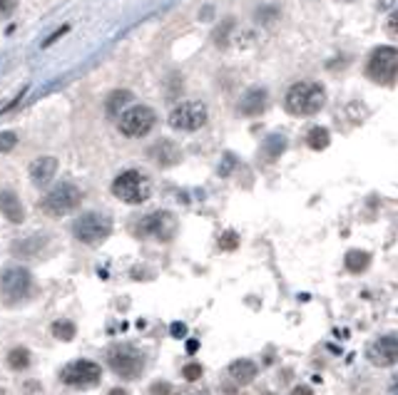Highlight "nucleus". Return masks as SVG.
<instances>
[{
    "mask_svg": "<svg viewBox=\"0 0 398 395\" xmlns=\"http://www.w3.org/2000/svg\"><path fill=\"white\" fill-rule=\"evenodd\" d=\"M286 112L294 117H311L326 105V90L319 83H297L286 92Z\"/></svg>",
    "mask_w": 398,
    "mask_h": 395,
    "instance_id": "1",
    "label": "nucleus"
},
{
    "mask_svg": "<svg viewBox=\"0 0 398 395\" xmlns=\"http://www.w3.org/2000/svg\"><path fill=\"white\" fill-rule=\"evenodd\" d=\"M113 194L125 204H142L152 196V182L142 171L127 169L113 182Z\"/></svg>",
    "mask_w": 398,
    "mask_h": 395,
    "instance_id": "2",
    "label": "nucleus"
},
{
    "mask_svg": "<svg viewBox=\"0 0 398 395\" xmlns=\"http://www.w3.org/2000/svg\"><path fill=\"white\" fill-rule=\"evenodd\" d=\"M107 366L113 368L119 378H127V380H135V378L142 376L144 371V353L130 343H122V346H115L107 353Z\"/></svg>",
    "mask_w": 398,
    "mask_h": 395,
    "instance_id": "3",
    "label": "nucleus"
},
{
    "mask_svg": "<svg viewBox=\"0 0 398 395\" xmlns=\"http://www.w3.org/2000/svg\"><path fill=\"white\" fill-rule=\"evenodd\" d=\"M80 201H83V192L75 184L63 182L45 194V199L40 201V209L48 217H65L80 207Z\"/></svg>",
    "mask_w": 398,
    "mask_h": 395,
    "instance_id": "4",
    "label": "nucleus"
},
{
    "mask_svg": "<svg viewBox=\"0 0 398 395\" xmlns=\"http://www.w3.org/2000/svg\"><path fill=\"white\" fill-rule=\"evenodd\" d=\"M110 231H113V219L105 217V214H100V212L83 214V217H78L75 219V224H72L75 239L83 244H90V246L105 242L107 236H110Z\"/></svg>",
    "mask_w": 398,
    "mask_h": 395,
    "instance_id": "5",
    "label": "nucleus"
},
{
    "mask_svg": "<svg viewBox=\"0 0 398 395\" xmlns=\"http://www.w3.org/2000/svg\"><path fill=\"white\" fill-rule=\"evenodd\" d=\"M207 117H209V112H207V105H204V102L185 100V102H179L172 112H169V127H172V130H179V132H197L207 124Z\"/></svg>",
    "mask_w": 398,
    "mask_h": 395,
    "instance_id": "6",
    "label": "nucleus"
},
{
    "mask_svg": "<svg viewBox=\"0 0 398 395\" xmlns=\"http://www.w3.org/2000/svg\"><path fill=\"white\" fill-rule=\"evenodd\" d=\"M157 122V115L152 107L147 105H135L130 107V110H125V112L117 117V127L119 132L125 137H132V140H137V137H144L152 132V127H155Z\"/></svg>",
    "mask_w": 398,
    "mask_h": 395,
    "instance_id": "7",
    "label": "nucleus"
},
{
    "mask_svg": "<svg viewBox=\"0 0 398 395\" xmlns=\"http://www.w3.org/2000/svg\"><path fill=\"white\" fill-rule=\"evenodd\" d=\"M366 72L374 83L391 85L398 80V50L396 47H376L369 58Z\"/></svg>",
    "mask_w": 398,
    "mask_h": 395,
    "instance_id": "8",
    "label": "nucleus"
},
{
    "mask_svg": "<svg viewBox=\"0 0 398 395\" xmlns=\"http://www.w3.org/2000/svg\"><path fill=\"white\" fill-rule=\"evenodd\" d=\"M100 378H102V368L97 366L95 360H88V358L72 360V363H67V366L60 371V380H63V383L80 390L97 385Z\"/></svg>",
    "mask_w": 398,
    "mask_h": 395,
    "instance_id": "9",
    "label": "nucleus"
},
{
    "mask_svg": "<svg viewBox=\"0 0 398 395\" xmlns=\"http://www.w3.org/2000/svg\"><path fill=\"white\" fill-rule=\"evenodd\" d=\"M33 289V276L25 266H8L0 274V291H3V299L8 303H18L23 301L25 296Z\"/></svg>",
    "mask_w": 398,
    "mask_h": 395,
    "instance_id": "10",
    "label": "nucleus"
},
{
    "mask_svg": "<svg viewBox=\"0 0 398 395\" xmlns=\"http://www.w3.org/2000/svg\"><path fill=\"white\" fill-rule=\"evenodd\" d=\"M137 231L142 236H152V239H172V234L177 231V221L169 212H152L137 224Z\"/></svg>",
    "mask_w": 398,
    "mask_h": 395,
    "instance_id": "11",
    "label": "nucleus"
},
{
    "mask_svg": "<svg viewBox=\"0 0 398 395\" xmlns=\"http://www.w3.org/2000/svg\"><path fill=\"white\" fill-rule=\"evenodd\" d=\"M369 360L379 368H388L398 363V338L396 336H381L366 351Z\"/></svg>",
    "mask_w": 398,
    "mask_h": 395,
    "instance_id": "12",
    "label": "nucleus"
},
{
    "mask_svg": "<svg viewBox=\"0 0 398 395\" xmlns=\"http://www.w3.org/2000/svg\"><path fill=\"white\" fill-rule=\"evenodd\" d=\"M55 171H58V160L55 157H40L30 165V179L35 187H48L55 179Z\"/></svg>",
    "mask_w": 398,
    "mask_h": 395,
    "instance_id": "13",
    "label": "nucleus"
},
{
    "mask_svg": "<svg viewBox=\"0 0 398 395\" xmlns=\"http://www.w3.org/2000/svg\"><path fill=\"white\" fill-rule=\"evenodd\" d=\"M267 100L269 94L264 87H251L244 92V97L239 100V112L247 115V117H254V115L264 112V107H267Z\"/></svg>",
    "mask_w": 398,
    "mask_h": 395,
    "instance_id": "14",
    "label": "nucleus"
},
{
    "mask_svg": "<svg viewBox=\"0 0 398 395\" xmlns=\"http://www.w3.org/2000/svg\"><path fill=\"white\" fill-rule=\"evenodd\" d=\"M0 212L6 214V219L13 221V224H20L25 219L23 204H20L18 194L10 192V189H3V192H0Z\"/></svg>",
    "mask_w": 398,
    "mask_h": 395,
    "instance_id": "15",
    "label": "nucleus"
},
{
    "mask_svg": "<svg viewBox=\"0 0 398 395\" xmlns=\"http://www.w3.org/2000/svg\"><path fill=\"white\" fill-rule=\"evenodd\" d=\"M152 160H155L157 165H162V167H172V165H177V162H179V149L174 147V142L162 140V142H157L155 147H152Z\"/></svg>",
    "mask_w": 398,
    "mask_h": 395,
    "instance_id": "16",
    "label": "nucleus"
},
{
    "mask_svg": "<svg viewBox=\"0 0 398 395\" xmlns=\"http://www.w3.org/2000/svg\"><path fill=\"white\" fill-rule=\"evenodd\" d=\"M132 102V92L130 90H115L110 97H107V105H105V110H107V115L110 117H119V115L125 112V110H130V105Z\"/></svg>",
    "mask_w": 398,
    "mask_h": 395,
    "instance_id": "17",
    "label": "nucleus"
},
{
    "mask_svg": "<svg viewBox=\"0 0 398 395\" xmlns=\"http://www.w3.org/2000/svg\"><path fill=\"white\" fill-rule=\"evenodd\" d=\"M256 366L251 363V360H234L232 366H229V376H232V380H237L239 385H244V383H251L256 378Z\"/></svg>",
    "mask_w": 398,
    "mask_h": 395,
    "instance_id": "18",
    "label": "nucleus"
},
{
    "mask_svg": "<svg viewBox=\"0 0 398 395\" xmlns=\"http://www.w3.org/2000/svg\"><path fill=\"white\" fill-rule=\"evenodd\" d=\"M8 366H10L13 371H25V368L30 366L28 348H13L10 353H8Z\"/></svg>",
    "mask_w": 398,
    "mask_h": 395,
    "instance_id": "19",
    "label": "nucleus"
},
{
    "mask_svg": "<svg viewBox=\"0 0 398 395\" xmlns=\"http://www.w3.org/2000/svg\"><path fill=\"white\" fill-rule=\"evenodd\" d=\"M369 266V254H363V251H349L346 254V269L354 274L363 271Z\"/></svg>",
    "mask_w": 398,
    "mask_h": 395,
    "instance_id": "20",
    "label": "nucleus"
},
{
    "mask_svg": "<svg viewBox=\"0 0 398 395\" xmlns=\"http://www.w3.org/2000/svg\"><path fill=\"white\" fill-rule=\"evenodd\" d=\"M53 336L58 338V341H72V338H75V323H72V321H55Z\"/></svg>",
    "mask_w": 398,
    "mask_h": 395,
    "instance_id": "21",
    "label": "nucleus"
},
{
    "mask_svg": "<svg viewBox=\"0 0 398 395\" xmlns=\"http://www.w3.org/2000/svg\"><path fill=\"white\" fill-rule=\"evenodd\" d=\"M329 132L324 130V127H314V130L309 132V137H306V142L311 144V149H326L329 147Z\"/></svg>",
    "mask_w": 398,
    "mask_h": 395,
    "instance_id": "22",
    "label": "nucleus"
},
{
    "mask_svg": "<svg viewBox=\"0 0 398 395\" xmlns=\"http://www.w3.org/2000/svg\"><path fill=\"white\" fill-rule=\"evenodd\" d=\"M286 147V140L281 135H272L267 140V144H264V152H267V157H272V160H276L281 152H284Z\"/></svg>",
    "mask_w": 398,
    "mask_h": 395,
    "instance_id": "23",
    "label": "nucleus"
},
{
    "mask_svg": "<svg viewBox=\"0 0 398 395\" xmlns=\"http://www.w3.org/2000/svg\"><path fill=\"white\" fill-rule=\"evenodd\" d=\"M18 144V135L15 132H0V152H10Z\"/></svg>",
    "mask_w": 398,
    "mask_h": 395,
    "instance_id": "24",
    "label": "nucleus"
},
{
    "mask_svg": "<svg viewBox=\"0 0 398 395\" xmlns=\"http://www.w3.org/2000/svg\"><path fill=\"white\" fill-rule=\"evenodd\" d=\"M219 244H222V249H224V251H234V249H237V244H239V236L234 234V231H226V234L219 239Z\"/></svg>",
    "mask_w": 398,
    "mask_h": 395,
    "instance_id": "25",
    "label": "nucleus"
},
{
    "mask_svg": "<svg viewBox=\"0 0 398 395\" xmlns=\"http://www.w3.org/2000/svg\"><path fill=\"white\" fill-rule=\"evenodd\" d=\"M18 10V0H0V18H10Z\"/></svg>",
    "mask_w": 398,
    "mask_h": 395,
    "instance_id": "26",
    "label": "nucleus"
},
{
    "mask_svg": "<svg viewBox=\"0 0 398 395\" xmlns=\"http://www.w3.org/2000/svg\"><path fill=\"white\" fill-rule=\"evenodd\" d=\"M386 30H388V35L398 37V8L391 12V15H388V20H386Z\"/></svg>",
    "mask_w": 398,
    "mask_h": 395,
    "instance_id": "27",
    "label": "nucleus"
},
{
    "mask_svg": "<svg viewBox=\"0 0 398 395\" xmlns=\"http://www.w3.org/2000/svg\"><path fill=\"white\" fill-rule=\"evenodd\" d=\"M185 378L187 380H197V378L202 376V366H197V363H190V366H185Z\"/></svg>",
    "mask_w": 398,
    "mask_h": 395,
    "instance_id": "28",
    "label": "nucleus"
},
{
    "mask_svg": "<svg viewBox=\"0 0 398 395\" xmlns=\"http://www.w3.org/2000/svg\"><path fill=\"white\" fill-rule=\"evenodd\" d=\"M152 395H169V390H172V385L169 383H152Z\"/></svg>",
    "mask_w": 398,
    "mask_h": 395,
    "instance_id": "29",
    "label": "nucleus"
},
{
    "mask_svg": "<svg viewBox=\"0 0 398 395\" xmlns=\"http://www.w3.org/2000/svg\"><path fill=\"white\" fill-rule=\"evenodd\" d=\"M67 30H70V28H67V25H63V28H60V30H55L53 35H50V37H48V40L42 42V47H48V45H53V40H58V37H60V35H63V33H67Z\"/></svg>",
    "mask_w": 398,
    "mask_h": 395,
    "instance_id": "30",
    "label": "nucleus"
},
{
    "mask_svg": "<svg viewBox=\"0 0 398 395\" xmlns=\"http://www.w3.org/2000/svg\"><path fill=\"white\" fill-rule=\"evenodd\" d=\"M185 326H182V323H172V336L174 338H182V336H185Z\"/></svg>",
    "mask_w": 398,
    "mask_h": 395,
    "instance_id": "31",
    "label": "nucleus"
},
{
    "mask_svg": "<svg viewBox=\"0 0 398 395\" xmlns=\"http://www.w3.org/2000/svg\"><path fill=\"white\" fill-rule=\"evenodd\" d=\"M292 395H314V393H311V388H304V385H299V388L292 390Z\"/></svg>",
    "mask_w": 398,
    "mask_h": 395,
    "instance_id": "32",
    "label": "nucleus"
},
{
    "mask_svg": "<svg viewBox=\"0 0 398 395\" xmlns=\"http://www.w3.org/2000/svg\"><path fill=\"white\" fill-rule=\"evenodd\" d=\"M107 395H130V393H127L125 388H113V390H110V393H107Z\"/></svg>",
    "mask_w": 398,
    "mask_h": 395,
    "instance_id": "33",
    "label": "nucleus"
},
{
    "mask_svg": "<svg viewBox=\"0 0 398 395\" xmlns=\"http://www.w3.org/2000/svg\"><path fill=\"white\" fill-rule=\"evenodd\" d=\"M391 395H398V376L391 380Z\"/></svg>",
    "mask_w": 398,
    "mask_h": 395,
    "instance_id": "34",
    "label": "nucleus"
},
{
    "mask_svg": "<svg viewBox=\"0 0 398 395\" xmlns=\"http://www.w3.org/2000/svg\"><path fill=\"white\" fill-rule=\"evenodd\" d=\"M187 351H190V353H194V351H197V341H190V343H187Z\"/></svg>",
    "mask_w": 398,
    "mask_h": 395,
    "instance_id": "35",
    "label": "nucleus"
}]
</instances>
